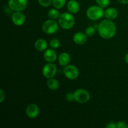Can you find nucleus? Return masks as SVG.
<instances>
[{
    "instance_id": "17",
    "label": "nucleus",
    "mask_w": 128,
    "mask_h": 128,
    "mask_svg": "<svg viewBox=\"0 0 128 128\" xmlns=\"http://www.w3.org/2000/svg\"><path fill=\"white\" fill-rule=\"evenodd\" d=\"M46 84H47V86L48 87V88L50 90H53V91L57 90L60 87V83L58 81V80H56V79H54L53 78L48 79Z\"/></svg>"
},
{
    "instance_id": "8",
    "label": "nucleus",
    "mask_w": 128,
    "mask_h": 128,
    "mask_svg": "<svg viewBox=\"0 0 128 128\" xmlns=\"http://www.w3.org/2000/svg\"><path fill=\"white\" fill-rule=\"evenodd\" d=\"M42 72V74L46 78H52L56 76L57 72V67L52 62H48L43 66Z\"/></svg>"
},
{
    "instance_id": "18",
    "label": "nucleus",
    "mask_w": 128,
    "mask_h": 128,
    "mask_svg": "<svg viewBox=\"0 0 128 128\" xmlns=\"http://www.w3.org/2000/svg\"><path fill=\"white\" fill-rule=\"evenodd\" d=\"M48 16L51 20H57V19L59 18L60 14L59 11H58V9L56 8H52L50 9V10L48 12Z\"/></svg>"
},
{
    "instance_id": "3",
    "label": "nucleus",
    "mask_w": 128,
    "mask_h": 128,
    "mask_svg": "<svg viewBox=\"0 0 128 128\" xmlns=\"http://www.w3.org/2000/svg\"><path fill=\"white\" fill-rule=\"evenodd\" d=\"M86 16L90 20L97 21L104 16V11L103 8L100 6H91L88 8L86 11Z\"/></svg>"
},
{
    "instance_id": "28",
    "label": "nucleus",
    "mask_w": 128,
    "mask_h": 128,
    "mask_svg": "<svg viewBox=\"0 0 128 128\" xmlns=\"http://www.w3.org/2000/svg\"><path fill=\"white\" fill-rule=\"evenodd\" d=\"M119 2L123 4H128V0H117Z\"/></svg>"
},
{
    "instance_id": "4",
    "label": "nucleus",
    "mask_w": 128,
    "mask_h": 128,
    "mask_svg": "<svg viewBox=\"0 0 128 128\" xmlns=\"http://www.w3.org/2000/svg\"><path fill=\"white\" fill-rule=\"evenodd\" d=\"M59 26L60 24L58 22H56L54 20L50 19L46 20L42 24V30L43 32L47 34H53L58 32Z\"/></svg>"
},
{
    "instance_id": "21",
    "label": "nucleus",
    "mask_w": 128,
    "mask_h": 128,
    "mask_svg": "<svg viewBox=\"0 0 128 128\" xmlns=\"http://www.w3.org/2000/svg\"><path fill=\"white\" fill-rule=\"evenodd\" d=\"M96 2L98 6H101L102 8H104L110 4V0H96Z\"/></svg>"
},
{
    "instance_id": "5",
    "label": "nucleus",
    "mask_w": 128,
    "mask_h": 128,
    "mask_svg": "<svg viewBox=\"0 0 128 128\" xmlns=\"http://www.w3.org/2000/svg\"><path fill=\"white\" fill-rule=\"evenodd\" d=\"M74 100L80 104L86 103L90 100V94L84 89H78L74 92Z\"/></svg>"
},
{
    "instance_id": "10",
    "label": "nucleus",
    "mask_w": 128,
    "mask_h": 128,
    "mask_svg": "<svg viewBox=\"0 0 128 128\" xmlns=\"http://www.w3.org/2000/svg\"><path fill=\"white\" fill-rule=\"evenodd\" d=\"M12 21L16 26H21L24 24L26 17L21 11H14L12 14Z\"/></svg>"
},
{
    "instance_id": "29",
    "label": "nucleus",
    "mask_w": 128,
    "mask_h": 128,
    "mask_svg": "<svg viewBox=\"0 0 128 128\" xmlns=\"http://www.w3.org/2000/svg\"><path fill=\"white\" fill-rule=\"evenodd\" d=\"M125 61L128 64V53L126 54V56H125Z\"/></svg>"
},
{
    "instance_id": "25",
    "label": "nucleus",
    "mask_w": 128,
    "mask_h": 128,
    "mask_svg": "<svg viewBox=\"0 0 128 128\" xmlns=\"http://www.w3.org/2000/svg\"><path fill=\"white\" fill-rule=\"evenodd\" d=\"M128 125L126 122L119 121L116 123V128H128Z\"/></svg>"
},
{
    "instance_id": "19",
    "label": "nucleus",
    "mask_w": 128,
    "mask_h": 128,
    "mask_svg": "<svg viewBox=\"0 0 128 128\" xmlns=\"http://www.w3.org/2000/svg\"><path fill=\"white\" fill-rule=\"evenodd\" d=\"M66 2V0H52V6L55 8L58 9H61L65 6Z\"/></svg>"
},
{
    "instance_id": "16",
    "label": "nucleus",
    "mask_w": 128,
    "mask_h": 128,
    "mask_svg": "<svg viewBox=\"0 0 128 128\" xmlns=\"http://www.w3.org/2000/svg\"><path fill=\"white\" fill-rule=\"evenodd\" d=\"M34 47L38 51H46L48 47V43L43 39H38L34 42Z\"/></svg>"
},
{
    "instance_id": "1",
    "label": "nucleus",
    "mask_w": 128,
    "mask_h": 128,
    "mask_svg": "<svg viewBox=\"0 0 128 128\" xmlns=\"http://www.w3.org/2000/svg\"><path fill=\"white\" fill-rule=\"evenodd\" d=\"M99 35L104 40H109L115 36L116 33V26L112 20H104L98 25Z\"/></svg>"
},
{
    "instance_id": "7",
    "label": "nucleus",
    "mask_w": 128,
    "mask_h": 128,
    "mask_svg": "<svg viewBox=\"0 0 128 128\" xmlns=\"http://www.w3.org/2000/svg\"><path fill=\"white\" fill-rule=\"evenodd\" d=\"M63 73L68 80H74L79 76V70L74 65H67L63 69Z\"/></svg>"
},
{
    "instance_id": "20",
    "label": "nucleus",
    "mask_w": 128,
    "mask_h": 128,
    "mask_svg": "<svg viewBox=\"0 0 128 128\" xmlns=\"http://www.w3.org/2000/svg\"><path fill=\"white\" fill-rule=\"evenodd\" d=\"M50 46L52 49H57L60 46V41L57 38H54L51 40L50 42Z\"/></svg>"
},
{
    "instance_id": "13",
    "label": "nucleus",
    "mask_w": 128,
    "mask_h": 128,
    "mask_svg": "<svg viewBox=\"0 0 128 128\" xmlns=\"http://www.w3.org/2000/svg\"><path fill=\"white\" fill-rule=\"evenodd\" d=\"M68 10L72 14H76L80 11V4L76 0H70L67 4Z\"/></svg>"
},
{
    "instance_id": "2",
    "label": "nucleus",
    "mask_w": 128,
    "mask_h": 128,
    "mask_svg": "<svg viewBox=\"0 0 128 128\" xmlns=\"http://www.w3.org/2000/svg\"><path fill=\"white\" fill-rule=\"evenodd\" d=\"M58 23L60 27L64 30H70L75 24V19L71 12H63L58 18Z\"/></svg>"
},
{
    "instance_id": "15",
    "label": "nucleus",
    "mask_w": 128,
    "mask_h": 128,
    "mask_svg": "<svg viewBox=\"0 0 128 128\" xmlns=\"http://www.w3.org/2000/svg\"><path fill=\"white\" fill-rule=\"evenodd\" d=\"M58 59L59 64L62 66H66L68 65L70 62V60H71L70 54L66 52H62V53L60 54Z\"/></svg>"
},
{
    "instance_id": "9",
    "label": "nucleus",
    "mask_w": 128,
    "mask_h": 128,
    "mask_svg": "<svg viewBox=\"0 0 128 128\" xmlns=\"http://www.w3.org/2000/svg\"><path fill=\"white\" fill-rule=\"evenodd\" d=\"M40 113V109L36 104L31 103L26 108V114L30 119H35L38 117Z\"/></svg>"
},
{
    "instance_id": "6",
    "label": "nucleus",
    "mask_w": 128,
    "mask_h": 128,
    "mask_svg": "<svg viewBox=\"0 0 128 128\" xmlns=\"http://www.w3.org/2000/svg\"><path fill=\"white\" fill-rule=\"evenodd\" d=\"M27 5L28 0H8V7L14 11H23Z\"/></svg>"
},
{
    "instance_id": "12",
    "label": "nucleus",
    "mask_w": 128,
    "mask_h": 128,
    "mask_svg": "<svg viewBox=\"0 0 128 128\" xmlns=\"http://www.w3.org/2000/svg\"><path fill=\"white\" fill-rule=\"evenodd\" d=\"M73 41L78 45L84 44L88 40V36L82 32H78L74 34Z\"/></svg>"
},
{
    "instance_id": "26",
    "label": "nucleus",
    "mask_w": 128,
    "mask_h": 128,
    "mask_svg": "<svg viewBox=\"0 0 128 128\" xmlns=\"http://www.w3.org/2000/svg\"><path fill=\"white\" fill-rule=\"evenodd\" d=\"M5 100V93L2 89L0 90V102H2Z\"/></svg>"
},
{
    "instance_id": "22",
    "label": "nucleus",
    "mask_w": 128,
    "mask_h": 128,
    "mask_svg": "<svg viewBox=\"0 0 128 128\" xmlns=\"http://www.w3.org/2000/svg\"><path fill=\"white\" fill-rule=\"evenodd\" d=\"M95 30L94 27H92V26H88L87 28L85 30V33L89 37H91L92 36L95 34Z\"/></svg>"
},
{
    "instance_id": "24",
    "label": "nucleus",
    "mask_w": 128,
    "mask_h": 128,
    "mask_svg": "<svg viewBox=\"0 0 128 128\" xmlns=\"http://www.w3.org/2000/svg\"><path fill=\"white\" fill-rule=\"evenodd\" d=\"M65 99L68 102H72V101L74 100V92H68L65 96Z\"/></svg>"
},
{
    "instance_id": "27",
    "label": "nucleus",
    "mask_w": 128,
    "mask_h": 128,
    "mask_svg": "<svg viewBox=\"0 0 128 128\" xmlns=\"http://www.w3.org/2000/svg\"><path fill=\"white\" fill-rule=\"evenodd\" d=\"M105 127L106 128H116V123L114 122H110Z\"/></svg>"
},
{
    "instance_id": "14",
    "label": "nucleus",
    "mask_w": 128,
    "mask_h": 128,
    "mask_svg": "<svg viewBox=\"0 0 128 128\" xmlns=\"http://www.w3.org/2000/svg\"><path fill=\"white\" fill-rule=\"evenodd\" d=\"M118 12L114 8H110L105 10L104 16L108 20H115L118 17Z\"/></svg>"
},
{
    "instance_id": "11",
    "label": "nucleus",
    "mask_w": 128,
    "mask_h": 128,
    "mask_svg": "<svg viewBox=\"0 0 128 128\" xmlns=\"http://www.w3.org/2000/svg\"><path fill=\"white\" fill-rule=\"evenodd\" d=\"M43 58L48 62H54L57 60L58 56L54 49H48L43 54Z\"/></svg>"
},
{
    "instance_id": "23",
    "label": "nucleus",
    "mask_w": 128,
    "mask_h": 128,
    "mask_svg": "<svg viewBox=\"0 0 128 128\" xmlns=\"http://www.w3.org/2000/svg\"><path fill=\"white\" fill-rule=\"evenodd\" d=\"M38 1L42 7H48L52 4V0H38Z\"/></svg>"
}]
</instances>
